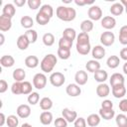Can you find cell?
I'll return each instance as SVG.
<instances>
[{
	"instance_id": "obj_58",
	"label": "cell",
	"mask_w": 127,
	"mask_h": 127,
	"mask_svg": "<svg viewBox=\"0 0 127 127\" xmlns=\"http://www.w3.org/2000/svg\"><path fill=\"white\" fill-rule=\"evenodd\" d=\"M0 38H1V42H0V46H2L4 44V41H5V38H4V35L1 33L0 34Z\"/></svg>"
},
{
	"instance_id": "obj_16",
	"label": "cell",
	"mask_w": 127,
	"mask_h": 127,
	"mask_svg": "<svg viewBox=\"0 0 127 127\" xmlns=\"http://www.w3.org/2000/svg\"><path fill=\"white\" fill-rule=\"evenodd\" d=\"M111 91L115 98H122L126 94V87L124 84L115 85V86L111 87Z\"/></svg>"
},
{
	"instance_id": "obj_8",
	"label": "cell",
	"mask_w": 127,
	"mask_h": 127,
	"mask_svg": "<svg viewBox=\"0 0 127 127\" xmlns=\"http://www.w3.org/2000/svg\"><path fill=\"white\" fill-rule=\"evenodd\" d=\"M62 115L63 117L69 123H72L75 121V119L77 118V113L74 110H71L69 108H64L62 110Z\"/></svg>"
},
{
	"instance_id": "obj_10",
	"label": "cell",
	"mask_w": 127,
	"mask_h": 127,
	"mask_svg": "<svg viewBox=\"0 0 127 127\" xmlns=\"http://www.w3.org/2000/svg\"><path fill=\"white\" fill-rule=\"evenodd\" d=\"M16 113L20 118L25 119V118H28L31 115V108L28 104H21L17 107Z\"/></svg>"
},
{
	"instance_id": "obj_21",
	"label": "cell",
	"mask_w": 127,
	"mask_h": 127,
	"mask_svg": "<svg viewBox=\"0 0 127 127\" xmlns=\"http://www.w3.org/2000/svg\"><path fill=\"white\" fill-rule=\"evenodd\" d=\"M25 65L29 68H35L39 65V59L36 56H28L25 59Z\"/></svg>"
},
{
	"instance_id": "obj_48",
	"label": "cell",
	"mask_w": 127,
	"mask_h": 127,
	"mask_svg": "<svg viewBox=\"0 0 127 127\" xmlns=\"http://www.w3.org/2000/svg\"><path fill=\"white\" fill-rule=\"evenodd\" d=\"M55 127H67V121L64 117H59L55 120Z\"/></svg>"
},
{
	"instance_id": "obj_34",
	"label": "cell",
	"mask_w": 127,
	"mask_h": 127,
	"mask_svg": "<svg viewBox=\"0 0 127 127\" xmlns=\"http://www.w3.org/2000/svg\"><path fill=\"white\" fill-rule=\"evenodd\" d=\"M75 48H76V52L79 55H81V56H86L90 52V49H91L90 44H85V45H78V44H76Z\"/></svg>"
},
{
	"instance_id": "obj_60",
	"label": "cell",
	"mask_w": 127,
	"mask_h": 127,
	"mask_svg": "<svg viewBox=\"0 0 127 127\" xmlns=\"http://www.w3.org/2000/svg\"><path fill=\"white\" fill-rule=\"evenodd\" d=\"M21 127H33V126L31 124H29V123H24V124H22Z\"/></svg>"
},
{
	"instance_id": "obj_40",
	"label": "cell",
	"mask_w": 127,
	"mask_h": 127,
	"mask_svg": "<svg viewBox=\"0 0 127 127\" xmlns=\"http://www.w3.org/2000/svg\"><path fill=\"white\" fill-rule=\"evenodd\" d=\"M115 121L118 127H127V116L125 114H118L115 118Z\"/></svg>"
},
{
	"instance_id": "obj_15",
	"label": "cell",
	"mask_w": 127,
	"mask_h": 127,
	"mask_svg": "<svg viewBox=\"0 0 127 127\" xmlns=\"http://www.w3.org/2000/svg\"><path fill=\"white\" fill-rule=\"evenodd\" d=\"M110 93V87L106 83H99L96 87V94L99 97H106Z\"/></svg>"
},
{
	"instance_id": "obj_57",
	"label": "cell",
	"mask_w": 127,
	"mask_h": 127,
	"mask_svg": "<svg viewBox=\"0 0 127 127\" xmlns=\"http://www.w3.org/2000/svg\"><path fill=\"white\" fill-rule=\"evenodd\" d=\"M120 3L123 5V7H124V9H125V12H126V14H127V0H121Z\"/></svg>"
},
{
	"instance_id": "obj_23",
	"label": "cell",
	"mask_w": 127,
	"mask_h": 127,
	"mask_svg": "<svg viewBox=\"0 0 127 127\" xmlns=\"http://www.w3.org/2000/svg\"><path fill=\"white\" fill-rule=\"evenodd\" d=\"M86 123L90 127H96L100 123V115L95 114V113L88 115L87 116V119H86Z\"/></svg>"
},
{
	"instance_id": "obj_9",
	"label": "cell",
	"mask_w": 127,
	"mask_h": 127,
	"mask_svg": "<svg viewBox=\"0 0 127 127\" xmlns=\"http://www.w3.org/2000/svg\"><path fill=\"white\" fill-rule=\"evenodd\" d=\"M101 26L106 30H111L116 26V20L112 16H105L101 19Z\"/></svg>"
},
{
	"instance_id": "obj_29",
	"label": "cell",
	"mask_w": 127,
	"mask_h": 127,
	"mask_svg": "<svg viewBox=\"0 0 127 127\" xmlns=\"http://www.w3.org/2000/svg\"><path fill=\"white\" fill-rule=\"evenodd\" d=\"M63 37L71 41V42H73V40L76 38V32L72 28H65L63 32Z\"/></svg>"
},
{
	"instance_id": "obj_18",
	"label": "cell",
	"mask_w": 127,
	"mask_h": 127,
	"mask_svg": "<svg viewBox=\"0 0 127 127\" xmlns=\"http://www.w3.org/2000/svg\"><path fill=\"white\" fill-rule=\"evenodd\" d=\"M14 64H15V60L10 55L2 56L1 59H0V64L3 67H11V66L14 65Z\"/></svg>"
},
{
	"instance_id": "obj_35",
	"label": "cell",
	"mask_w": 127,
	"mask_h": 127,
	"mask_svg": "<svg viewBox=\"0 0 127 127\" xmlns=\"http://www.w3.org/2000/svg\"><path fill=\"white\" fill-rule=\"evenodd\" d=\"M76 44L78 45H85V44H89V36L87 33H79L76 36Z\"/></svg>"
},
{
	"instance_id": "obj_25",
	"label": "cell",
	"mask_w": 127,
	"mask_h": 127,
	"mask_svg": "<svg viewBox=\"0 0 127 127\" xmlns=\"http://www.w3.org/2000/svg\"><path fill=\"white\" fill-rule=\"evenodd\" d=\"M12 76L13 78L15 79V81H19V82H22L25 77H26V71L23 69V68H16L13 70V73H12Z\"/></svg>"
},
{
	"instance_id": "obj_6",
	"label": "cell",
	"mask_w": 127,
	"mask_h": 127,
	"mask_svg": "<svg viewBox=\"0 0 127 127\" xmlns=\"http://www.w3.org/2000/svg\"><path fill=\"white\" fill-rule=\"evenodd\" d=\"M87 15H88V17H89L90 20H92V21H98V20H100L102 18V10H101V8L99 6L93 5V6H91L88 9Z\"/></svg>"
},
{
	"instance_id": "obj_49",
	"label": "cell",
	"mask_w": 127,
	"mask_h": 127,
	"mask_svg": "<svg viewBox=\"0 0 127 127\" xmlns=\"http://www.w3.org/2000/svg\"><path fill=\"white\" fill-rule=\"evenodd\" d=\"M73 124L74 127H86V120L83 117H77Z\"/></svg>"
},
{
	"instance_id": "obj_36",
	"label": "cell",
	"mask_w": 127,
	"mask_h": 127,
	"mask_svg": "<svg viewBox=\"0 0 127 127\" xmlns=\"http://www.w3.org/2000/svg\"><path fill=\"white\" fill-rule=\"evenodd\" d=\"M119 42L122 45H127V25L122 26L119 31Z\"/></svg>"
},
{
	"instance_id": "obj_51",
	"label": "cell",
	"mask_w": 127,
	"mask_h": 127,
	"mask_svg": "<svg viewBox=\"0 0 127 127\" xmlns=\"http://www.w3.org/2000/svg\"><path fill=\"white\" fill-rule=\"evenodd\" d=\"M8 89V83L6 80L1 79L0 80V93H4Z\"/></svg>"
},
{
	"instance_id": "obj_17",
	"label": "cell",
	"mask_w": 127,
	"mask_h": 127,
	"mask_svg": "<svg viewBox=\"0 0 127 127\" xmlns=\"http://www.w3.org/2000/svg\"><path fill=\"white\" fill-rule=\"evenodd\" d=\"M29 45H30V42L27 39V37L25 36V34H23V35L18 37V39H17V47H18L19 50L25 51V50H27Z\"/></svg>"
},
{
	"instance_id": "obj_28",
	"label": "cell",
	"mask_w": 127,
	"mask_h": 127,
	"mask_svg": "<svg viewBox=\"0 0 127 127\" xmlns=\"http://www.w3.org/2000/svg\"><path fill=\"white\" fill-rule=\"evenodd\" d=\"M99 115L101 118H103L104 120H110L114 117L115 115V111L112 109H103V108H100L99 109Z\"/></svg>"
},
{
	"instance_id": "obj_30",
	"label": "cell",
	"mask_w": 127,
	"mask_h": 127,
	"mask_svg": "<svg viewBox=\"0 0 127 127\" xmlns=\"http://www.w3.org/2000/svg\"><path fill=\"white\" fill-rule=\"evenodd\" d=\"M120 64V59L117 56H110L107 61H106V64L109 68H116Z\"/></svg>"
},
{
	"instance_id": "obj_31",
	"label": "cell",
	"mask_w": 127,
	"mask_h": 127,
	"mask_svg": "<svg viewBox=\"0 0 127 127\" xmlns=\"http://www.w3.org/2000/svg\"><path fill=\"white\" fill-rule=\"evenodd\" d=\"M20 22H21V26L27 30H30L34 25V21L30 16H23Z\"/></svg>"
},
{
	"instance_id": "obj_38",
	"label": "cell",
	"mask_w": 127,
	"mask_h": 127,
	"mask_svg": "<svg viewBox=\"0 0 127 127\" xmlns=\"http://www.w3.org/2000/svg\"><path fill=\"white\" fill-rule=\"evenodd\" d=\"M50 20H51V19H50L49 17H47L46 15L42 14L41 12H38L37 15H36V22H37L39 25H42V26L47 25V24L50 22Z\"/></svg>"
},
{
	"instance_id": "obj_20",
	"label": "cell",
	"mask_w": 127,
	"mask_h": 127,
	"mask_svg": "<svg viewBox=\"0 0 127 127\" xmlns=\"http://www.w3.org/2000/svg\"><path fill=\"white\" fill-rule=\"evenodd\" d=\"M85 68H86L87 71L94 73L95 71H97V70L100 69V64H99L98 61H96V60H90V61H88V62L86 63Z\"/></svg>"
},
{
	"instance_id": "obj_26",
	"label": "cell",
	"mask_w": 127,
	"mask_h": 127,
	"mask_svg": "<svg viewBox=\"0 0 127 127\" xmlns=\"http://www.w3.org/2000/svg\"><path fill=\"white\" fill-rule=\"evenodd\" d=\"M107 77H108V73L104 69H99L94 72V79L99 83H103L107 79Z\"/></svg>"
},
{
	"instance_id": "obj_12",
	"label": "cell",
	"mask_w": 127,
	"mask_h": 127,
	"mask_svg": "<svg viewBox=\"0 0 127 127\" xmlns=\"http://www.w3.org/2000/svg\"><path fill=\"white\" fill-rule=\"evenodd\" d=\"M65 91H66L67 95H69L71 97H76V96H78L81 93V88L76 83H69L66 86Z\"/></svg>"
},
{
	"instance_id": "obj_47",
	"label": "cell",
	"mask_w": 127,
	"mask_h": 127,
	"mask_svg": "<svg viewBox=\"0 0 127 127\" xmlns=\"http://www.w3.org/2000/svg\"><path fill=\"white\" fill-rule=\"evenodd\" d=\"M27 4H28V6H29V8L31 10H36V9L42 7L41 6L42 5V1L41 0H28Z\"/></svg>"
},
{
	"instance_id": "obj_3",
	"label": "cell",
	"mask_w": 127,
	"mask_h": 127,
	"mask_svg": "<svg viewBox=\"0 0 127 127\" xmlns=\"http://www.w3.org/2000/svg\"><path fill=\"white\" fill-rule=\"evenodd\" d=\"M50 82H51V84L53 85V86H55V87H60V86H62L64 83V81H65V77H64V73H62V72H60V71H55V72H53L51 75H50Z\"/></svg>"
},
{
	"instance_id": "obj_11",
	"label": "cell",
	"mask_w": 127,
	"mask_h": 127,
	"mask_svg": "<svg viewBox=\"0 0 127 127\" xmlns=\"http://www.w3.org/2000/svg\"><path fill=\"white\" fill-rule=\"evenodd\" d=\"M74 80H75V83L78 84L79 86L80 85H84L88 80V75H87L86 71H84L82 69L76 71V73L74 75Z\"/></svg>"
},
{
	"instance_id": "obj_56",
	"label": "cell",
	"mask_w": 127,
	"mask_h": 127,
	"mask_svg": "<svg viewBox=\"0 0 127 127\" xmlns=\"http://www.w3.org/2000/svg\"><path fill=\"white\" fill-rule=\"evenodd\" d=\"M0 116H1V121H0V127H2L3 125H4V123L7 121V118L5 117V115H4V113H1L0 114Z\"/></svg>"
},
{
	"instance_id": "obj_14",
	"label": "cell",
	"mask_w": 127,
	"mask_h": 127,
	"mask_svg": "<svg viewBox=\"0 0 127 127\" xmlns=\"http://www.w3.org/2000/svg\"><path fill=\"white\" fill-rule=\"evenodd\" d=\"M91 55L93 57L94 60H101L104 58L105 56V49L103 48V46H100V45H97L95 47L92 48V51H91Z\"/></svg>"
},
{
	"instance_id": "obj_59",
	"label": "cell",
	"mask_w": 127,
	"mask_h": 127,
	"mask_svg": "<svg viewBox=\"0 0 127 127\" xmlns=\"http://www.w3.org/2000/svg\"><path fill=\"white\" fill-rule=\"evenodd\" d=\"M123 71H124V73L125 74H127V62L124 64V65H123Z\"/></svg>"
},
{
	"instance_id": "obj_55",
	"label": "cell",
	"mask_w": 127,
	"mask_h": 127,
	"mask_svg": "<svg viewBox=\"0 0 127 127\" xmlns=\"http://www.w3.org/2000/svg\"><path fill=\"white\" fill-rule=\"evenodd\" d=\"M74 3L76 4V5H78V6H83V5H86V4H92L93 2L91 1V2H87V1H78V0H75L74 1Z\"/></svg>"
},
{
	"instance_id": "obj_5",
	"label": "cell",
	"mask_w": 127,
	"mask_h": 127,
	"mask_svg": "<svg viewBox=\"0 0 127 127\" xmlns=\"http://www.w3.org/2000/svg\"><path fill=\"white\" fill-rule=\"evenodd\" d=\"M115 41V36L112 32L110 31H106V32H103L101 35H100V43L105 46V47H110L113 45Z\"/></svg>"
},
{
	"instance_id": "obj_32",
	"label": "cell",
	"mask_w": 127,
	"mask_h": 127,
	"mask_svg": "<svg viewBox=\"0 0 127 127\" xmlns=\"http://www.w3.org/2000/svg\"><path fill=\"white\" fill-rule=\"evenodd\" d=\"M93 29V23L91 20H83L81 23H80V30L81 32L83 33H87L92 31Z\"/></svg>"
},
{
	"instance_id": "obj_7",
	"label": "cell",
	"mask_w": 127,
	"mask_h": 127,
	"mask_svg": "<svg viewBox=\"0 0 127 127\" xmlns=\"http://www.w3.org/2000/svg\"><path fill=\"white\" fill-rule=\"evenodd\" d=\"M12 27V18H9L5 15L0 16V31L7 32Z\"/></svg>"
},
{
	"instance_id": "obj_22",
	"label": "cell",
	"mask_w": 127,
	"mask_h": 127,
	"mask_svg": "<svg viewBox=\"0 0 127 127\" xmlns=\"http://www.w3.org/2000/svg\"><path fill=\"white\" fill-rule=\"evenodd\" d=\"M53 121V114L50 111H43L40 115V122L43 125H50Z\"/></svg>"
},
{
	"instance_id": "obj_52",
	"label": "cell",
	"mask_w": 127,
	"mask_h": 127,
	"mask_svg": "<svg viewBox=\"0 0 127 127\" xmlns=\"http://www.w3.org/2000/svg\"><path fill=\"white\" fill-rule=\"evenodd\" d=\"M119 109L123 112H127V99H122L119 102Z\"/></svg>"
},
{
	"instance_id": "obj_45",
	"label": "cell",
	"mask_w": 127,
	"mask_h": 127,
	"mask_svg": "<svg viewBox=\"0 0 127 127\" xmlns=\"http://www.w3.org/2000/svg\"><path fill=\"white\" fill-rule=\"evenodd\" d=\"M32 83L29 81H22V94H30L33 91Z\"/></svg>"
},
{
	"instance_id": "obj_42",
	"label": "cell",
	"mask_w": 127,
	"mask_h": 127,
	"mask_svg": "<svg viewBox=\"0 0 127 127\" xmlns=\"http://www.w3.org/2000/svg\"><path fill=\"white\" fill-rule=\"evenodd\" d=\"M6 123L8 127H17L19 125V119L16 115H9L7 117Z\"/></svg>"
},
{
	"instance_id": "obj_53",
	"label": "cell",
	"mask_w": 127,
	"mask_h": 127,
	"mask_svg": "<svg viewBox=\"0 0 127 127\" xmlns=\"http://www.w3.org/2000/svg\"><path fill=\"white\" fill-rule=\"evenodd\" d=\"M120 58L122 59V60H124V61H126L127 62V48H123L121 51H120Z\"/></svg>"
},
{
	"instance_id": "obj_43",
	"label": "cell",
	"mask_w": 127,
	"mask_h": 127,
	"mask_svg": "<svg viewBox=\"0 0 127 127\" xmlns=\"http://www.w3.org/2000/svg\"><path fill=\"white\" fill-rule=\"evenodd\" d=\"M58 57L62 60H67L70 57V50L67 49H62L59 48L58 49Z\"/></svg>"
},
{
	"instance_id": "obj_46",
	"label": "cell",
	"mask_w": 127,
	"mask_h": 127,
	"mask_svg": "<svg viewBox=\"0 0 127 127\" xmlns=\"http://www.w3.org/2000/svg\"><path fill=\"white\" fill-rule=\"evenodd\" d=\"M40 100V94L38 92H32L28 95V102L31 105H36Z\"/></svg>"
},
{
	"instance_id": "obj_13",
	"label": "cell",
	"mask_w": 127,
	"mask_h": 127,
	"mask_svg": "<svg viewBox=\"0 0 127 127\" xmlns=\"http://www.w3.org/2000/svg\"><path fill=\"white\" fill-rule=\"evenodd\" d=\"M109 82H110L111 87H113V86H115V85L124 84L125 78H124L123 74H121V73H119V72H115V73H113V74L110 76Z\"/></svg>"
},
{
	"instance_id": "obj_41",
	"label": "cell",
	"mask_w": 127,
	"mask_h": 127,
	"mask_svg": "<svg viewBox=\"0 0 127 127\" xmlns=\"http://www.w3.org/2000/svg\"><path fill=\"white\" fill-rule=\"evenodd\" d=\"M72 47V42L62 37L60 40H59V48H62V49H67V50H70Z\"/></svg>"
},
{
	"instance_id": "obj_37",
	"label": "cell",
	"mask_w": 127,
	"mask_h": 127,
	"mask_svg": "<svg viewBox=\"0 0 127 127\" xmlns=\"http://www.w3.org/2000/svg\"><path fill=\"white\" fill-rule=\"evenodd\" d=\"M43 43L47 47H51L55 43V36L52 33H46L43 36Z\"/></svg>"
},
{
	"instance_id": "obj_1",
	"label": "cell",
	"mask_w": 127,
	"mask_h": 127,
	"mask_svg": "<svg viewBox=\"0 0 127 127\" xmlns=\"http://www.w3.org/2000/svg\"><path fill=\"white\" fill-rule=\"evenodd\" d=\"M56 15L62 21L70 22L75 19L76 11L74 10V8L68 6H59L56 10Z\"/></svg>"
},
{
	"instance_id": "obj_19",
	"label": "cell",
	"mask_w": 127,
	"mask_h": 127,
	"mask_svg": "<svg viewBox=\"0 0 127 127\" xmlns=\"http://www.w3.org/2000/svg\"><path fill=\"white\" fill-rule=\"evenodd\" d=\"M16 13V8L13 4L11 3H8V4H5L3 9H2V15H5L9 18H13V16L15 15Z\"/></svg>"
},
{
	"instance_id": "obj_50",
	"label": "cell",
	"mask_w": 127,
	"mask_h": 127,
	"mask_svg": "<svg viewBox=\"0 0 127 127\" xmlns=\"http://www.w3.org/2000/svg\"><path fill=\"white\" fill-rule=\"evenodd\" d=\"M101 108H103V109H112L113 108V102L109 99H105L101 102Z\"/></svg>"
},
{
	"instance_id": "obj_2",
	"label": "cell",
	"mask_w": 127,
	"mask_h": 127,
	"mask_svg": "<svg viewBox=\"0 0 127 127\" xmlns=\"http://www.w3.org/2000/svg\"><path fill=\"white\" fill-rule=\"evenodd\" d=\"M58 63V59L55 55L53 54H48L46 55L43 60L41 61V64H40V66H41V69L42 71L44 72H51L54 67L56 66Z\"/></svg>"
},
{
	"instance_id": "obj_44",
	"label": "cell",
	"mask_w": 127,
	"mask_h": 127,
	"mask_svg": "<svg viewBox=\"0 0 127 127\" xmlns=\"http://www.w3.org/2000/svg\"><path fill=\"white\" fill-rule=\"evenodd\" d=\"M11 91L13 94L15 95H20L22 94V82L19 81H15L12 86H11Z\"/></svg>"
},
{
	"instance_id": "obj_39",
	"label": "cell",
	"mask_w": 127,
	"mask_h": 127,
	"mask_svg": "<svg viewBox=\"0 0 127 127\" xmlns=\"http://www.w3.org/2000/svg\"><path fill=\"white\" fill-rule=\"evenodd\" d=\"M25 36H26L27 39L29 40L30 44H34V43L37 41V39H38V34H37V32H36L35 30H33V29L27 30V31L25 32Z\"/></svg>"
},
{
	"instance_id": "obj_33",
	"label": "cell",
	"mask_w": 127,
	"mask_h": 127,
	"mask_svg": "<svg viewBox=\"0 0 127 127\" xmlns=\"http://www.w3.org/2000/svg\"><path fill=\"white\" fill-rule=\"evenodd\" d=\"M39 12H41L42 14H44V15H46L47 17H49L50 19L53 17V15H54V9H53V7L51 6V5H49V4H44V5H42V7L40 8V11Z\"/></svg>"
},
{
	"instance_id": "obj_54",
	"label": "cell",
	"mask_w": 127,
	"mask_h": 127,
	"mask_svg": "<svg viewBox=\"0 0 127 127\" xmlns=\"http://www.w3.org/2000/svg\"><path fill=\"white\" fill-rule=\"evenodd\" d=\"M14 4L17 7H22L26 4V0H14Z\"/></svg>"
},
{
	"instance_id": "obj_27",
	"label": "cell",
	"mask_w": 127,
	"mask_h": 127,
	"mask_svg": "<svg viewBox=\"0 0 127 127\" xmlns=\"http://www.w3.org/2000/svg\"><path fill=\"white\" fill-rule=\"evenodd\" d=\"M40 107L44 111H49L53 107V101L50 97H43L40 100Z\"/></svg>"
},
{
	"instance_id": "obj_24",
	"label": "cell",
	"mask_w": 127,
	"mask_h": 127,
	"mask_svg": "<svg viewBox=\"0 0 127 127\" xmlns=\"http://www.w3.org/2000/svg\"><path fill=\"white\" fill-rule=\"evenodd\" d=\"M109 11H110V13L113 16H119V15H121L123 13L124 7H123V5L120 2H116V3H114V4L111 5Z\"/></svg>"
},
{
	"instance_id": "obj_4",
	"label": "cell",
	"mask_w": 127,
	"mask_h": 127,
	"mask_svg": "<svg viewBox=\"0 0 127 127\" xmlns=\"http://www.w3.org/2000/svg\"><path fill=\"white\" fill-rule=\"evenodd\" d=\"M47 84V76L42 73H36L33 77V86L37 89H43Z\"/></svg>"
}]
</instances>
